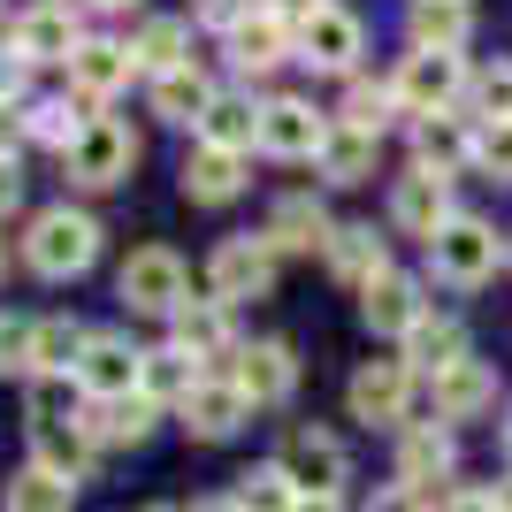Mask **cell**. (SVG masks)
<instances>
[{"mask_svg":"<svg viewBox=\"0 0 512 512\" xmlns=\"http://www.w3.org/2000/svg\"><path fill=\"white\" fill-rule=\"evenodd\" d=\"M260 8H268V0H199V23H207V31H237V23L260 16Z\"/></svg>","mask_w":512,"mask_h":512,"instance_id":"7bdbcfd3","label":"cell"},{"mask_svg":"<svg viewBox=\"0 0 512 512\" xmlns=\"http://www.w3.org/2000/svg\"><path fill=\"white\" fill-rule=\"evenodd\" d=\"M268 283H276V245L268 237H222L207 260V291L222 306L230 299H268Z\"/></svg>","mask_w":512,"mask_h":512,"instance_id":"277c9868","label":"cell"},{"mask_svg":"<svg viewBox=\"0 0 512 512\" xmlns=\"http://www.w3.org/2000/svg\"><path fill=\"white\" fill-rule=\"evenodd\" d=\"M329 130L306 100H268L260 107V153H276V161H314L321 146H329Z\"/></svg>","mask_w":512,"mask_h":512,"instance_id":"30bf717a","label":"cell"},{"mask_svg":"<svg viewBox=\"0 0 512 512\" xmlns=\"http://www.w3.org/2000/svg\"><path fill=\"white\" fill-rule=\"evenodd\" d=\"M69 505H77V482H69V474L39 467V459L23 474H8V512H69Z\"/></svg>","mask_w":512,"mask_h":512,"instance_id":"d6a6232c","label":"cell"},{"mask_svg":"<svg viewBox=\"0 0 512 512\" xmlns=\"http://www.w3.org/2000/svg\"><path fill=\"white\" fill-rule=\"evenodd\" d=\"M199 383H207V375H199V360L184 352V344H161V352L138 360V390H146L153 406H184Z\"/></svg>","mask_w":512,"mask_h":512,"instance_id":"7402d4cb","label":"cell"},{"mask_svg":"<svg viewBox=\"0 0 512 512\" xmlns=\"http://www.w3.org/2000/svg\"><path fill=\"white\" fill-rule=\"evenodd\" d=\"M497 505H505V512H512V474H505V482H497Z\"/></svg>","mask_w":512,"mask_h":512,"instance_id":"816d5d0a","label":"cell"},{"mask_svg":"<svg viewBox=\"0 0 512 512\" xmlns=\"http://www.w3.org/2000/svg\"><path fill=\"white\" fill-rule=\"evenodd\" d=\"M16 199H23V176H16V161H8V153H0V214L16 207Z\"/></svg>","mask_w":512,"mask_h":512,"instance_id":"7dc6e473","label":"cell"},{"mask_svg":"<svg viewBox=\"0 0 512 512\" xmlns=\"http://www.w3.org/2000/svg\"><path fill=\"white\" fill-rule=\"evenodd\" d=\"M130 69H138V54H130L123 39H85L77 54H69V85H77L92 107H100L107 92H123V85H130Z\"/></svg>","mask_w":512,"mask_h":512,"instance_id":"e0dca14e","label":"cell"},{"mask_svg":"<svg viewBox=\"0 0 512 512\" xmlns=\"http://www.w3.org/2000/svg\"><path fill=\"white\" fill-rule=\"evenodd\" d=\"M169 321H176V344H184L192 360H214V352H230V306H222V299H184Z\"/></svg>","mask_w":512,"mask_h":512,"instance_id":"83f0119b","label":"cell"},{"mask_svg":"<svg viewBox=\"0 0 512 512\" xmlns=\"http://www.w3.org/2000/svg\"><path fill=\"white\" fill-rule=\"evenodd\" d=\"M428 260H436V276H444V283L474 291V283H490V276H497L505 245H497V230L482 222V214H451L444 230L428 237Z\"/></svg>","mask_w":512,"mask_h":512,"instance_id":"7a4b0ae2","label":"cell"},{"mask_svg":"<svg viewBox=\"0 0 512 512\" xmlns=\"http://www.w3.org/2000/svg\"><path fill=\"white\" fill-rule=\"evenodd\" d=\"M390 107H398V92H390V85H352V92H344V123H352V130H375V138H383Z\"/></svg>","mask_w":512,"mask_h":512,"instance_id":"ab89813d","label":"cell"},{"mask_svg":"<svg viewBox=\"0 0 512 512\" xmlns=\"http://www.w3.org/2000/svg\"><path fill=\"white\" fill-rule=\"evenodd\" d=\"M23 123H31V115H23V107H16V100H0V153L16 146V130H23Z\"/></svg>","mask_w":512,"mask_h":512,"instance_id":"bcb514c9","label":"cell"},{"mask_svg":"<svg viewBox=\"0 0 512 512\" xmlns=\"http://www.w3.org/2000/svg\"><path fill=\"white\" fill-rule=\"evenodd\" d=\"M184 46H192V31L176 16H153L138 39H130V54H138V69H153V77H169V69H184Z\"/></svg>","mask_w":512,"mask_h":512,"instance_id":"d590c367","label":"cell"},{"mask_svg":"<svg viewBox=\"0 0 512 512\" xmlns=\"http://www.w3.org/2000/svg\"><path fill=\"white\" fill-rule=\"evenodd\" d=\"M138 360H146V352H130L123 337H92L85 360H77L85 398H130V390H138Z\"/></svg>","mask_w":512,"mask_h":512,"instance_id":"d6986e66","label":"cell"},{"mask_svg":"<svg viewBox=\"0 0 512 512\" xmlns=\"http://www.w3.org/2000/svg\"><path fill=\"white\" fill-rule=\"evenodd\" d=\"M268 8H276V16H291V23H306L314 8H329V0H268Z\"/></svg>","mask_w":512,"mask_h":512,"instance_id":"c3c4849f","label":"cell"},{"mask_svg":"<svg viewBox=\"0 0 512 512\" xmlns=\"http://www.w3.org/2000/svg\"><path fill=\"white\" fill-rule=\"evenodd\" d=\"M153 398L146 390H130V398H100V413L85 421V436L92 444H146V428H153Z\"/></svg>","mask_w":512,"mask_h":512,"instance_id":"4dcf8cb0","label":"cell"},{"mask_svg":"<svg viewBox=\"0 0 512 512\" xmlns=\"http://www.w3.org/2000/svg\"><path fill=\"white\" fill-rule=\"evenodd\" d=\"M276 467L299 482V497H337V482L352 474V451H344V436H329V428H291L276 451Z\"/></svg>","mask_w":512,"mask_h":512,"instance_id":"3957f363","label":"cell"},{"mask_svg":"<svg viewBox=\"0 0 512 512\" xmlns=\"http://www.w3.org/2000/svg\"><path fill=\"white\" fill-rule=\"evenodd\" d=\"M199 146H222V153L260 146V107H253V100H237V92H214L207 123H199Z\"/></svg>","mask_w":512,"mask_h":512,"instance_id":"f546056e","label":"cell"},{"mask_svg":"<svg viewBox=\"0 0 512 512\" xmlns=\"http://www.w3.org/2000/svg\"><path fill=\"white\" fill-rule=\"evenodd\" d=\"M390 222H398L406 237H436L451 222V176H428V169L398 176V192H390Z\"/></svg>","mask_w":512,"mask_h":512,"instance_id":"4fadbf2b","label":"cell"},{"mask_svg":"<svg viewBox=\"0 0 512 512\" xmlns=\"http://www.w3.org/2000/svg\"><path fill=\"white\" fill-rule=\"evenodd\" d=\"M459 360H474V352H467V329H459L451 314H421V321L406 329V367H413V375H428V383H436V375H444V367H459Z\"/></svg>","mask_w":512,"mask_h":512,"instance_id":"ac0fdd59","label":"cell"},{"mask_svg":"<svg viewBox=\"0 0 512 512\" xmlns=\"http://www.w3.org/2000/svg\"><path fill=\"white\" fill-rule=\"evenodd\" d=\"M23 54V62H69L77 46H85V31H77V16L69 8H31V16L16 23V39H8Z\"/></svg>","mask_w":512,"mask_h":512,"instance_id":"44dd1931","label":"cell"},{"mask_svg":"<svg viewBox=\"0 0 512 512\" xmlns=\"http://www.w3.org/2000/svg\"><path fill=\"white\" fill-rule=\"evenodd\" d=\"M360 46H367V31H360V16L352 8H314V16L299 23V62L306 69H329V77H344V69L360 62Z\"/></svg>","mask_w":512,"mask_h":512,"instance_id":"ba28073f","label":"cell"},{"mask_svg":"<svg viewBox=\"0 0 512 512\" xmlns=\"http://www.w3.org/2000/svg\"><path fill=\"white\" fill-rule=\"evenodd\" d=\"M459 467V444H451V428H413L406 444H398V482H444V474Z\"/></svg>","mask_w":512,"mask_h":512,"instance_id":"f1b7e54d","label":"cell"},{"mask_svg":"<svg viewBox=\"0 0 512 512\" xmlns=\"http://www.w3.org/2000/svg\"><path fill=\"white\" fill-rule=\"evenodd\" d=\"M375 146H383L375 130H352V123H337V130H329V146L314 153V169L329 176V184H367V176H375Z\"/></svg>","mask_w":512,"mask_h":512,"instance_id":"484cf974","label":"cell"},{"mask_svg":"<svg viewBox=\"0 0 512 512\" xmlns=\"http://www.w3.org/2000/svg\"><path fill=\"white\" fill-rule=\"evenodd\" d=\"M505 253H512V245H505Z\"/></svg>","mask_w":512,"mask_h":512,"instance_id":"9f6ffc18","label":"cell"},{"mask_svg":"<svg viewBox=\"0 0 512 512\" xmlns=\"http://www.w3.org/2000/svg\"><path fill=\"white\" fill-rule=\"evenodd\" d=\"M237 505H245V512H291V505H299V482H291V474H283L276 467V459H268V467H253V474H237Z\"/></svg>","mask_w":512,"mask_h":512,"instance_id":"8d00e7d4","label":"cell"},{"mask_svg":"<svg viewBox=\"0 0 512 512\" xmlns=\"http://www.w3.org/2000/svg\"><path fill=\"white\" fill-rule=\"evenodd\" d=\"M230 383L245 390L253 406H283V398L299 390V352H291L283 337H260V344H245V352H237Z\"/></svg>","mask_w":512,"mask_h":512,"instance_id":"9c48e42d","label":"cell"},{"mask_svg":"<svg viewBox=\"0 0 512 512\" xmlns=\"http://www.w3.org/2000/svg\"><path fill=\"white\" fill-rule=\"evenodd\" d=\"M436 512H505V505H497V490H451Z\"/></svg>","mask_w":512,"mask_h":512,"instance_id":"f6af8a7d","label":"cell"},{"mask_svg":"<svg viewBox=\"0 0 512 512\" xmlns=\"http://www.w3.org/2000/svg\"><path fill=\"white\" fill-rule=\"evenodd\" d=\"M23 260L39 268V276H85L92 260H100V222L77 207H46L39 222H31V237H23Z\"/></svg>","mask_w":512,"mask_h":512,"instance_id":"6da1fadb","label":"cell"},{"mask_svg":"<svg viewBox=\"0 0 512 512\" xmlns=\"http://www.w3.org/2000/svg\"><path fill=\"white\" fill-rule=\"evenodd\" d=\"M291 512H344V505H337V497H299Z\"/></svg>","mask_w":512,"mask_h":512,"instance_id":"681fc988","label":"cell"},{"mask_svg":"<svg viewBox=\"0 0 512 512\" xmlns=\"http://www.w3.org/2000/svg\"><path fill=\"white\" fill-rule=\"evenodd\" d=\"M100 8H138V0H100Z\"/></svg>","mask_w":512,"mask_h":512,"instance_id":"f5cc1de1","label":"cell"},{"mask_svg":"<svg viewBox=\"0 0 512 512\" xmlns=\"http://www.w3.org/2000/svg\"><path fill=\"white\" fill-rule=\"evenodd\" d=\"M62 161H69V184H85V192H115V184L130 176V161H138V138H130L123 123H107V115H100V123H92Z\"/></svg>","mask_w":512,"mask_h":512,"instance_id":"8992f818","label":"cell"},{"mask_svg":"<svg viewBox=\"0 0 512 512\" xmlns=\"http://www.w3.org/2000/svg\"><path fill=\"white\" fill-rule=\"evenodd\" d=\"M428 314V299H421V283L413 276H398V268H383V276L360 291V321L375 329V337H406L413 321Z\"/></svg>","mask_w":512,"mask_h":512,"instance_id":"7c38bea8","label":"cell"},{"mask_svg":"<svg viewBox=\"0 0 512 512\" xmlns=\"http://www.w3.org/2000/svg\"><path fill=\"white\" fill-rule=\"evenodd\" d=\"M176 413H184V428H192L199 444H222V436H237V428H245L253 398H245V390H237L230 375H222V383L207 375V383H199V390H192V398H184Z\"/></svg>","mask_w":512,"mask_h":512,"instance_id":"5bb4252c","label":"cell"},{"mask_svg":"<svg viewBox=\"0 0 512 512\" xmlns=\"http://www.w3.org/2000/svg\"><path fill=\"white\" fill-rule=\"evenodd\" d=\"M146 512H169V505H146Z\"/></svg>","mask_w":512,"mask_h":512,"instance_id":"db71d44e","label":"cell"},{"mask_svg":"<svg viewBox=\"0 0 512 512\" xmlns=\"http://www.w3.org/2000/svg\"><path fill=\"white\" fill-rule=\"evenodd\" d=\"M390 92H398V107L406 115H451V100L467 92V62L459 54H406V69L390 77Z\"/></svg>","mask_w":512,"mask_h":512,"instance_id":"5b68a950","label":"cell"},{"mask_svg":"<svg viewBox=\"0 0 512 512\" xmlns=\"http://www.w3.org/2000/svg\"><path fill=\"white\" fill-rule=\"evenodd\" d=\"M283 54H299V23L276 16V8H260V16H245L230 31V62L245 69V77H260V69H276Z\"/></svg>","mask_w":512,"mask_h":512,"instance_id":"9a60e30c","label":"cell"},{"mask_svg":"<svg viewBox=\"0 0 512 512\" xmlns=\"http://www.w3.org/2000/svg\"><path fill=\"white\" fill-rule=\"evenodd\" d=\"M321 253H329V268H337L344 283H360V291H367V283H375V276H383V268H390V253H383V237L367 230V222H344V230L329 237V245H321Z\"/></svg>","mask_w":512,"mask_h":512,"instance_id":"4316f807","label":"cell"},{"mask_svg":"<svg viewBox=\"0 0 512 512\" xmlns=\"http://www.w3.org/2000/svg\"><path fill=\"white\" fill-rule=\"evenodd\" d=\"M85 344H92V329H77V321H39V352H31V375H77Z\"/></svg>","mask_w":512,"mask_h":512,"instance_id":"e575fe53","label":"cell"},{"mask_svg":"<svg viewBox=\"0 0 512 512\" xmlns=\"http://www.w3.org/2000/svg\"><path fill=\"white\" fill-rule=\"evenodd\" d=\"M413 406V367L406 360H367L352 375V421H406Z\"/></svg>","mask_w":512,"mask_h":512,"instance_id":"8fae6325","label":"cell"},{"mask_svg":"<svg viewBox=\"0 0 512 512\" xmlns=\"http://www.w3.org/2000/svg\"><path fill=\"white\" fill-rule=\"evenodd\" d=\"M31 444H39V467H54V474H85V459H92V436L85 428H31Z\"/></svg>","mask_w":512,"mask_h":512,"instance_id":"74e56055","label":"cell"},{"mask_svg":"<svg viewBox=\"0 0 512 512\" xmlns=\"http://www.w3.org/2000/svg\"><path fill=\"white\" fill-rule=\"evenodd\" d=\"M428 398H436V421H482V413L497 406V375L482 360H459L428 383Z\"/></svg>","mask_w":512,"mask_h":512,"instance_id":"2e32d148","label":"cell"},{"mask_svg":"<svg viewBox=\"0 0 512 512\" xmlns=\"http://www.w3.org/2000/svg\"><path fill=\"white\" fill-rule=\"evenodd\" d=\"M467 100L482 123H512V62H490V69H474L467 77Z\"/></svg>","mask_w":512,"mask_h":512,"instance_id":"f35d334b","label":"cell"},{"mask_svg":"<svg viewBox=\"0 0 512 512\" xmlns=\"http://www.w3.org/2000/svg\"><path fill=\"white\" fill-rule=\"evenodd\" d=\"M474 39V8L467 0H413V46L428 54H459Z\"/></svg>","mask_w":512,"mask_h":512,"instance_id":"d4e9b609","label":"cell"},{"mask_svg":"<svg viewBox=\"0 0 512 512\" xmlns=\"http://www.w3.org/2000/svg\"><path fill=\"white\" fill-rule=\"evenodd\" d=\"M260 237H268L276 253H314V245H329L337 230H329V214H321L306 192H291L276 214H268V230H260Z\"/></svg>","mask_w":512,"mask_h":512,"instance_id":"cb8c5ba5","label":"cell"},{"mask_svg":"<svg viewBox=\"0 0 512 512\" xmlns=\"http://www.w3.org/2000/svg\"><path fill=\"white\" fill-rule=\"evenodd\" d=\"M123 306L130 314H176L184 306V260L169 245H146V253L123 260Z\"/></svg>","mask_w":512,"mask_h":512,"instance_id":"52a82bcc","label":"cell"},{"mask_svg":"<svg viewBox=\"0 0 512 512\" xmlns=\"http://www.w3.org/2000/svg\"><path fill=\"white\" fill-rule=\"evenodd\" d=\"M207 107H214V85L192 62L169 69V77H153V115H169V123H207Z\"/></svg>","mask_w":512,"mask_h":512,"instance_id":"1f68e13d","label":"cell"},{"mask_svg":"<svg viewBox=\"0 0 512 512\" xmlns=\"http://www.w3.org/2000/svg\"><path fill=\"white\" fill-rule=\"evenodd\" d=\"M39 352V321H0V375H31Z\"/></svg>","mask_w":512,"mask_h":512,"instance_id":"60d3db41","label":"cell"},{"mask_svg":"<svg viewBox=\"0 0 512 512\" xmlns=\"http://www.w3.org/2000/svg\"><path fill=\"white\" fill-rule=\"evenodd\" d=\"M184 192H192L199 207H222V199H237V192H245V153L192 146V161H184Z\"/></svg>","mask_w":512,"mask_h":512,"instance_id":"603a6c76","label":"cell"},{"mask_svg":"<svg viewBox=\"0 0 512 512\" xmlns=\"http://www.w3.org/2000/svg\"><path fill=\"white\" fill-rule=\"evenodd\" d=\"M474 161H482L497 184H512V123H482L474 130Z\"/></svg>","mask_w":512,"mask_h":512,"instance_id":"b9f144b4","label":"cell"},{"mask_svg":"<svg viewBox=\"0 0 512 512\" xmlns=\"http://www.w3.org/2000/svg\"><path fill=\"white\" fill-rule=\"evenodd\" d=\"M31 428H85V383L77 375H39L31 383Z\"/></svg>","mask_w":512,"mask_h":512,"instance_id":"836d02e7","label":"cell"},{"mask_svg":"<svg viewBox=\"0 0 512 512\" xmlns=\"http://www.w3.org/2000/svg\"><path fill=\"white\" fill-rule=\"evenodd\" d=\"M467 161H474V130L459 115H421L413 123V169L451 176V169H467Z\"/></svg>","mask_w":512,"mask_h":512,"instance_id":"ffe728a7","label":"cell"},{"mask_svg":"<svg viewBox=\"0 0 512 512\" xmlns=\"http://www.w3.org/2000/svg\"><path fill=\"white\" fill-rule=\"evenodd\" d=\"M360 512H436V505H428V497L413 490V482H390V490H375Z\"/></svg>","mask_w":512,"mask_h":512,"instance_id":"ee69618b","label":"cell"},{"mask_svg":"<svg viewBox=\"0 0 512 512\" xmlns=\"http://www.w3.org/2000/svg\"><path fill=\"white\" fill-rule=\"evenodd\" d=\"M505 436H512V421H505Z\"/></svg>","mask_w":512,"mask_h":512,"instance_id":"11a10c76","label":"cell"},{"mask_svg":"<svg viewBox=\"0 0 512 512\" xmlns=\"http://www.w3.org/2000/svg\"><path fill=\"white\" fill-rule=\"evenodd\" d=\"M192 512H245L237 497H207V505H192Z\"/></svg>","mask_w":512,"mask_h":512,"instance_id":"f907efd6","label":"cell"}]
</instances>
